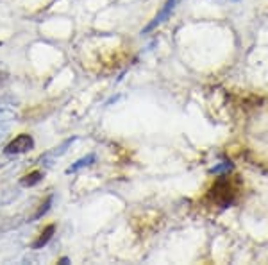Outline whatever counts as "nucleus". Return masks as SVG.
<instances>
[{
    "label": "nucleus",
    "mask_w": 268,
    "mask_h": 265,
    "mask_svg": "<svg viewBox=\"0 0 268 265\" xmlns=\"http://www.w3.org/2000/svg\"><path fill=\"white\" fill-rule=\"evenodd\" d=\"M41 181H43V172L41 170H33V172L25 174L24 178L20 179V185L24 188H33L41 183Z\"/></svg>",
    "instance_id": "39448f33"
},
{
    "label": "nucleus",
    "mask_w": 268,
    "mask_h": 265,
    "mask_svg": "<svg viewBox=\"0 0 268 265\" xmlns=\"http://www.w3.org/2000/svg\"><path fill=\"white\" fill-rule=\"evenodd\" d=\"M58 264L68 265V264H70V258H68V256H63V258H59V260H58Z\"/></svg>",
    "instance_id": "1a4fd4ad"
},
{
    "label": "nucleus",
    "mask_w": 268,
    "mask_h": 265,
    "mask_svg": "<svg viewBox=\"0 0 268 265\" xmlns=\"http://www.w3.org/2000/svg\"><path fill=\"white\" fill-rule=\"evenodd\" d=\"M233 2H234V0H233Z\"/></svg>",
    "instance_id": "9d476101"
},
{
    "label": "nucleus",
    "mask_w": 268,
    "mask_h": 265,
    "mask_svg": "<svg viewBox=\"0 0 268 265\" xmlns=\"http://www.w3.org/2000/svg\"><path fill=\"white\" fill-rule=\"evenodd\" d=\"M54 233H56V224H48V226H45L43 229L39 231L38 238L33 242V249H43L48 242L52 240Z\"/></svg>",
    "instance_id": "7ed1b4c3"
},
{
    "label": "nucleus",
    "mask_w": 268,
    "mask_h": 265,
    "mask_svg": "<svg viewBox=\"0 0 268 265\" xmlns=\"http://www.w3.org/2000/svg\"><path fill=\"white\" fill-rule=\"evenodd\" d=\"M95 161H97V156L93 154V152H90V154L82 156V158H79L77 161H73V163L67 169V174H75V172H79V170L86 169V167H91V165L95 163Z\"/></svg>",
    "instance_id": "20e7f679"
},
{
    "label": "nucleus",
    "mask_w": 268,
    "mask_h": 265,
    "mask_svg": "<svg viewBox=\"0 0 268 265\" xmlns=\"http://www.w3.org/2000/svg\"><path fill=\"white\" fill-rule=\"evenodd\" d=\"M231 167H233V165L227 163V161H224L222 165H216V167H213V169H211V172H213V174H218V172H222V170H229Z\"/></svg>",
    "instance_id": "6e6552de"
},
{
    "label": "nucleus",
    "mask_w": 268,
    "mask_h": 265,
    "mask_svg": "<svg viewBox=\"0 0 268 265\" xmlns=\"http://www.w3.org/2000/svg\"><path fill=\"white\" fill-rule=\"evenodd\" d=\"M73 142H75V136H72V138H67V140H65L61 145H59V147H56V149H54L52 152H50V156H54V158H56V156H63L68 151V147H70V145L73 144Z\"/></svg>",
    "instance_id": "0eeeda50"
},
{
    "label": "nucleus",
    "mask_w": 268,
    "mask_h": 265,
    "mask_svg": "<svg viewBox=\"0 0 268 265\" xmlns=\"http://www.w3.org/2000/svg\"><path fill=\"white\" fill-rule=\"evenodd\" d=\"M34 149V138L27 133H22V135L15 136L9 144L4 147L5 154H24V152H29Z\"/></svg>",
    "instance_id": "f257e3e1"
},
{
    "label": "nucleus",
    "mask_w": 268,
    "mask_h": 265,
    "mask_svg": "<svg viewBox=\"0 0 268 265\" xmlns=\"http://www.w3.org/2000/svg\"><path fill=\"white\" fill-rule=\"evenodd\" d=\"M52 203H54V195H48L43 203L39 204L38 212H36L33 217H31V221H38V219H41L43 215H47V213L50 212V208H52Z\"/></svg>",
    "instance_id": "423d86ee"
},
{
    "label": "nucleus",
    "mask_w": 268,
    "mask_h": 265,
    "mask_svg": "<svg viewBox=\"0 0 268 265\" xmlns=\"http://www.w3.org/2000/svg\"><path fill=\"white\" fill-rule=\"evenodd\" d=\"M175 4H177V0H167V2H165V5L161 7V11H159L156 16H154L152 22H150V24L143 29V33H149V31L156 29L158 25L163 24L165 20L170 18V15H172V11H173V7H175Z\"/></svg>",
    "instance_id": "f03ea898"
}]
</instances>
